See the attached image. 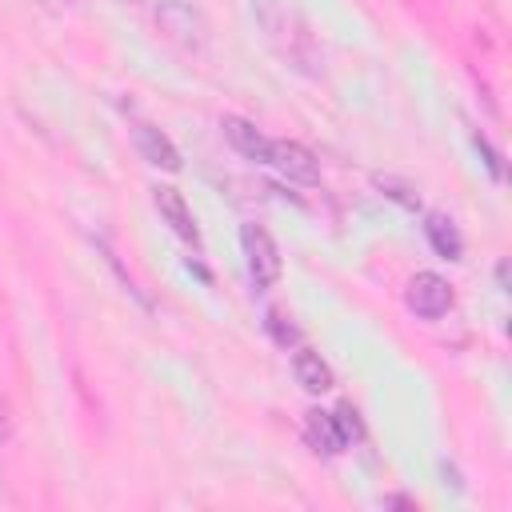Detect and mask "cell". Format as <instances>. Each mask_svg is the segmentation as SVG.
I'll use <instances>...</instances> for the list:
<instances>
[{
    "mask_svg": "<svg viewBox=\"0 0 512 512\" xmlns=\"http://www.w3.org/2000/svg\"><path fill=\"white\" fill-rule=\"evenodd\" d=\"M156 20H160V28H164L172 40H180L184 48H196V52H200V48H204V40H208V28H204L200 12H192V4L168 0V4H160Z\"/></svg>",
    "mask_w": 512,
    "mask_h": 512,
    "instance_id": "cell-5",
    "label": "cell"
},
{
    "mask_svg": "<svg viewBox=\"0 0 512 512\" xmlns=\"http://www.w3.org/2000/svg\"><path fill=\"white\" fill-rule=\"evenodd\" d=\"M268 328L276 332V340L288 348V344H296V328L292 324H284V316H276V312H268Z\"/></svg>",
    "mask_w": 512,
    "mask_h": 512,
    "instance_id": "cell-12",
    "label": "cell"
},
{
    "mask_svg": "<svg viewBox=\"0 0 512 512\" xmlns=\"http://www.w3.org/2000/svg\"><path fill=\"white\" fill-rule=\"evenodd\" d=\"M260 24L268 28V40L276 44V52L288 56L296 68H312V64H316V40H312L304 16H300L292 4L264 0V4H260Z\"/></svg>",
    "mask_w": 512,
    "mask_h": 512,
    "instance_id": "cell-1",
    "label": "cell"
},
{
    "mask_svg": "<svg viewBox=\"0 0 512 512\" xmlns=\"http://www.w3.org/2000/svg\"><path fill=\"white\" fill-rule=\"evenodd\" d=\"M292 372H296V384L304 392H328L332 388V368L312 348H296L292 352Z\"/></svg>",
    "mask_w": 512,
    "mask_h": 512,
    "instance_id": "cell-10",
    "label": "cell"
},
{
    "mask_svg": "<svg viewBox=\"0 0 512 512\" xmlns=\"http://www.w3.org/2000/svg\"><path fill=\"white\" fill-rule=\"evenodd\" d=\"M376 184H380V188H388V196H392V200H400V204L416 208V196H408V188H400L396 180H388V176H376Z\"/></svg>",
    "mask_w": 512,
    "mask_h": 512,
    "instance_id": "cell-13",
    "label": "cell"
},
{
    "mask_svg": "<svg viewBox=\"0 0 512 512\" xmlns=\"http://www.w3.org/2000/svg\"><path fill=\"white\" fill-rule=\"evenodd\" d=\"M240 244H244V264H248V276L256 280V288L276 284L280 280V252H276L272 236L260 224H244Z\"/></svg>",
    "mask_w": 512,
    "mask_h": 512,
    "instance_id": "cell-2",
    "label": "cell"
},
{
    "mask_svg": "<svg viewBox=\"0 0 512 512\" xmlns=\"http://www.w3.org/2000/svg\"><path fill=\"white\" fill-rule=\"evenodd\" d=\"M424 232H428L432 248H436L444 260H460V252H464V240H460L456 224H452L444 212H432V216L424 220Z\"/></svg>",
    "mask_w": 512,
    "mask_h": 512,
    "instance_id": "cell-11",
    "label": "cell"
},
{
    "mask_svg": "<svg viewBox=\"0 0 512 512\" xmlns=\"http://www.w3.org/2000/svg\"><path fill=\"white\" fill-rule=\"evenodd\" d=\"M408 308L416 312V316H424V320H440L448 308H452V288H448V280L444 276H436V272H416L412 280H408Z\"/></svg>",
    "mask_w": 512,
    "mask_h": 512,
    "instance_id": "cell-4",
    "label": "cell"
},
{
    "mask_svg": "<svg viewBox=\"0 0 512 512\" xmlns=\"http://www.w3.org/2000/svg\"><path fill=\"white\" fill-rule=\"evenodd\" d=\"M304 436H308V444L316 452H328V456L344 452V444H348L344 432H340V424H336V416L332 412H320V408L304 412Z\"/></svg>",
    "mask_w": 512,
    "mask_h": 512,
    "instance_id": "cell-9",
    "label": "cell"
},
{
    "mask_svg": "<svg viewBox=\"0 0 512 512\" xmlns=\"http://www.w3.org/2000/svg\"><path fill=\"white\" fill-rule=\"evenodd\" d=\"M268 168H276L284 180L292 184H320V168H316V156L296 144V140H268Z\"/></svg>",
    "mask_w": 512,
    "mask_h": 512,
    "instance_id": "cell-3",
    "label": "cell"
},
{
    "mask_svg": "<svg viewBox=\"0 0 512 512\" xmlns=\"http://www.w3.org/2000/svg\"><path fill=\"white\" fill-rule=\"evenodd\" d=\"M152 204H156V212H160V220L180 236V240H188L192 248H200V228H196V220H192V212H188V204H184V196L176 192V188H152Z\"/></svg>",
    "mask_w": 512,
    "mask_h": 512,
    "instance_id": "cell-6",
    "label": "cell"
},
{
    "mask_svg": "<svg viewBox=\"0 0 512 512\" xmlns=\"http://www.w3.org/2000/svg\"><path fill=\"white\" fill-rule=\"evenodd\" d=\"M220 128H224L228 144H232L240 156H248V160H256V164L268 160V136H264L256 124H248V120H240V116H224Z\"/></svg>",
    "mask_w": 512,
    "mask_h": 512,
    "instance_id": "cell-8",
    "label": "cell"
},
{
    "mask_svg": "<svg viewBox=\"0 0 512 512\" xmlns=\"http://www.w3.org/2000/svg\"><path fill=\"white\" fill-rule=\"evenodd\" d=\"M132 136H136V148H140V156H144L148 164H156V168H164V172H180V152H176V144H172L160 128L136 124Z\"/></svg>",
    "mask_w": 512,
    "mask_h": 512,
    "instance_id": "cell-7",
    "label": "cell"
}]
</instances>
